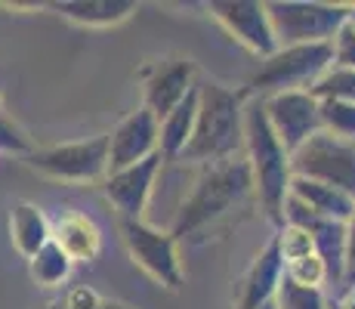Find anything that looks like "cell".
<instances>
[{"mask_svg":"<svg viewBox=\"0 0 355 309\" xmlns=\"http://www.w3.org/2000/svg\"><path fill=\"white\" fill-rule=\"evenodd\" d=\"M155 152H158V118L142 106L108 133V174L124 170Z\"/></svg>","mask_w":355,"mask_h":309,"instance_id":"obj_12","label":"cell"},{"mask_svg":"<svg viewBox=\"0 0 355 309\" xmlns=\"http://www.w3.org/2000/svg\"><path fill=\"white\" fill-rule=\"evenodd\" d=\"M244 106L248 90H229L223 84L198 87V118L192 140L180 161L216 164L244 152Z\"/></svg>","mask_w":355,"mask_h":309,"instance_id":"obj_2","label":"cell"},{"mask_svg":"<svg viewBox=\"0 0 355 309\" xmlns=\"http://www.w3.org/2000/svg\"><path fill=\"white\" fill-rule=\"evenodd\" d=\"M275 306L278 309H327V300L318 287H300L288 276H282L275 291Z\"/></svg>","mask_w":355,"mask_h":309,"instance_id":"obj_23","label":"cell"},{"mask_svg":"<svg viewBox=\"0 0 355 309\" xmlns=\"http://www.w3.org/2000/svg\"><path fill=\"white\" fill-rule=\"evenodd\" d=\"M195 87V65L186 59H173L167 65L155 68V74L146 84V108L155 115L158 121H164L182 99L189 96V90Z\"/></svg>","mask_w":355,"mask_h":309,"instance_id":"obj_13","label":"cell"},{"mask_svg":"<svg viewBox=\"0 0 355 309\" xmlns=\"http://www.w3.org/2000/svg\"><path fill=\"white\" fill-rule=\"evenodd\" d=\"M288 195H293L297 201H303L312 214L324 217V219H337V223H349L355 214V198H349L346 192L334 189V185L315 183V180H303V176H291V189Z\"/></svg>","mask_w":355,"mask_h":309,"instance_id":"obj_15","label":"cell"},{"mask_svg":"<svg viewBox=\"0 0 355 309\" xmlns=\"http://www.w3.org/2000/svg\"><path fill=\"white\" fill-rule=\"evenodd\" d=\"M10 238L25 260H31L46 242H50V219L31 201H19L10 210Z\"/></svg>","mask_w":355,"mask_h":309,"instance_id":"obj_18","label":"cell"},{"mask_svg":"<svg viewBox=\"0 0 355 309\" xmlns=\"http://www.w3.org/2000/svg\"><path fill=\"white\" fill-rule=\"evenodd\" d=\"M272 34L278 47L331 44L337 31L349 22V6L343 3H266Z\"/></svg>","mask_w":355,"mask_h":309,"instance_id":"obj_5","label":"cell"},{"mask_svg":"<svg viewBox=\"0 0 355 309\" xmlns=\"http://www.w3.org/2000/svg\"><path fill=\"white\" fill-rule=\"evenodd\" d=\"M315 99H340L355 106V72L349 68H327V72L318 78V84L309 90Z\"/></svg>","mask_w":355,"mask_h":309,"instance_id":"obj_22","label":"cell"},{"mask_svg":"<svg viewBox=\"0 0 355 309\" xmlns=\"http://www.w3.org/2000/svg\"><path fill=\"white\" fill-rule=\"evenodd\" d=\"M337 309H355V285L346 291V297H343V303H340Z\"/></svg>","mask_w":355,"mask_h":309,"instance_id":"obj_30","label":"cell"},{"mask_svg":"<svg viewBox=\"0 0 355 309\" xmlns=\"http://www.w3.org/2000/svg\"><path fill=\"white\" fill-rule=\"evenodd\" d=\"M346 281H349V285H355V266H352L349 272H346Z\"/></svg>","mask_w":355,"mask_h":309,"instance_id":"obj_31","label":"cell"},{"mask_svg":"<svg viewBox=\"0 0 355 309\" xmlns=\"http://www.w3.org/2000/svg\"><path fill=\"white\" fill-rule=\"evenodd\" d=\"M71 269H74V263L65 257L62 251H59V244H53V242H46L28 260V276L37 281L40 287L62 285V281H68V276H71Z\"/></svg>","mask_w":355,"mask_h":309,"instance_id":"obj_20","label":"cell"},{"mask_svg":"<svg viewBox=\"0 0 355 309\" xmlns=\"http://www.w3.org/2000/svg\"><path fill=\"white\" fill-rule=\"evenodd\" d=\"M278 247V257H282V263H297V260L309 257V253H315V244H312L309 232L306 229H297V226H288L282 223V229H278V235L272 238Z\"/></svg>","mask_w":355,"mask_h":309,"instance_id":"obj_24","label":"cell"},{"mask_svg":"<svg viewBox=\"0 0 355 309\" xmlns=\"http://www.w3.org/2000/svg\"><path fill=\"white\" fill-rule=\"evenodd\" d=\"M254 192V176H250L248 158L235 155L226 161L204 164L201 176L195 180V189L180 204L173 219V238H189L204 232L207 226H216L226 219L238 204H244Z\"/></svg>","mask_w":355,"mask_h":309,"instance_id":"obj_1","label":"cell"},{"mask_svg":"<svg viewBox=\"0 0 355 309\" xmlns=\"http://www.w3.org/2000/svg\"><path fill=\"white\" fill-rule=\"evenodd\" d=\"M161 164H164L161 152H155L124 170H114V174L105 176L102 192L112 201V208L121 214V219H142L148 208V198L155 192V183H158Z\"/></svg>","mask_w":355,"mask_h":309,"instance_id":"obj_10","label":"cell"},{"mask_svg":"<svg viewBox=\"0 0 355 309\" xmlns=\"http://www.w3.org/2000/svg\"><path fill=\"white\" fill-rule=\"evenodd\" d=\"M263 112H266V121H269L272 133L278 136V142L284 146L288 155H293L306 140H312V136L322 130V121H318V99L306 90L266 96Z\"/></svg>","mask_w":355,"mask_h":309,"instance_id":"obj_9","label":"cell"},{"mask_svg":"<svg viewBox=\"0 0 355 309\" xmlns=\"http://www.w3.org/2000/svg\"><path fill=\"white\" fill-rule=\"evenodd\" d=\"M334 65L331 44H300V47H278L257 74L250 78V90L259 93V99L275 93H297L318 84V78Z\"/></svg>","mask_w":355,"mask_h":309,"instance_id":"obj_4","label":"cell"},{"mask_svg":"<svg viewBox=\"0 0 355 309\" xmlns=\"http://www.w3.org/2000/svg\"><path fill=\"white\" fill-rule=\"evenodd\" d=\"M331 50H334V68H349V72H355V28L349 22L331 40Z\"/></svg>","mask_w":355,"mask_h":309,"instance_id":"obj_28","label":"cell"},{"mask_svg":"<svg viewBox=\"0 0 355 309\" xmlns=\"http://www.w3.org/2000/svg\"><path fill=\"white\" fill-rule=\"evenodd\" d=\"M259 309H278V306H275V300H269V303H266V306H259Z\"/></svg>","mask_w":355,"mask_h":309,"instance_id":"obj_33","label":"cell"},{"mask_svg":"<svg viewBox=\"0 0 355 309\" xmlns=\"http://www.w3.org/2000/svg\"><path fill=\"white\" fill-rule=\"evenodd\" d=\"M291 176L315 180L355 198V142L318 130L291 155Z\"/></svg>","mask_w":355,"mask_h":309,"instance_id":"obj_6","label":"cell"},{"mask_svg":"<svg viewBox=\"0 0 355 309\" xmlns=\"http://www.w3.org/2000/svg\"><path fill=\"white\" fill-rule=\"evenodd\" d=\"M282 276H284V263H282V257H278L275 242H269L266 244V251L257 257V263L250 266L238 309H259V306L269 303V300H275V291H278Z\"/></svg>","mask_w":355,"mask_h":309,"instance_id":"obj_16","label":"cell"},{"mask_svg":"<svg viewBox=\"0 0 355 309\" xmlns=\"http://www.w3.org/2000/svg\"><path fill=\"white\" fill-rule=\"evenodd\" d=\"M0 152H10V155H25L28 158L34 149H31V140L16 127L6 115H0Z\"/></svg>","mask_w":355,"mask_h":309,"instance_id":"obj_27","label":"cell"},{"mask_svg":"<svg viewBox=\"0 0 355 309\" xmlns=\"http://www.w3.org/2000/svg\"><path fill=\"white\" fill-rule=\"evenodd\" d=\"M40 309H130V306L127 303H118V300L99 297L93 287H71V291H65L59 300H53V303H44Z\"/></svg>","mask_w":355,"mask_h":309,"instance_id":"obj_25","label":"cell"},{"mask_svg":"<svg viewBox=\"0 0 355 309\" xmlns=\"http://www.w3.org/2000/svg\"><path fill=\"white\" fill-rule=\"evenodd\" d=\"M121 232H124V244L139 269H146L158 285L170 287V291L182 285L180 251H176V238L170 232L146 223V219H121Z\"/></svg>","mask_w":355,"mask_h":309,"instance_id":"obj_8","label":"cell"},{"mask_svg":"<svg viewBox=\"0 0 355 309\" xmlns=\"http://www.w3.org/2000/svg\"><path fill=\"white\" fill-rule=\"evenodd\" d=\"M318 121L322 130L337 140L355 142V106L340 99H318Z\"/></svg>","mask_w":355,"mask_h":309,"instance_id":"obj_21","label":"cell"},{"mask_svg":"<svg viewBox=\"0 0 355 309\" xmlns=\"http://www.w3.org/2000/svg\"><path fill=\"white\" fill-rule=\"evenodd\" d=\"M50 10L78 25H118L130 19L136 3L130 0H59V3H50Z\"/></svg>","mask_w":355,"mask_h":309,"instance_id":"obj_19","label":"cell"},{"mask_svg":"<svg viewBox=\"0 0 355 309\" xmlns=\"http://www.w3.org/2000/svg\"><path fill=\"white\" fill-rule=\"evenodd\" d=\"M349 25L355 28V6H349Z\"/></svg>","mask_w":355,"mask_h":309,"instance_id":"obj_32","label":"cell"},{"mask_svg":"<svg viewBox=\"0 0 355 309\" xmlns=\"http://www.w3.org/2000/svg\"><path fill=\"white\" fill-rule=\"evenodd\" d=\"M244 152H248V167L259 204L275 223H282V204L291 189V155L272 133L263 99L244 106Z\"/></svg>","mask_w":355,"mask_h":309,"instance_id":"obj_3","label":"cell"},{"mask_svg":"<svg viewBox=\"0 0 355 309\" xmlns=\"http://www.w3.org/2000/svg\"><path fill=\"white\" fill-rule=\"evenodd\" d=\"M50 242L59 244L71 263H93L102 251V232L93 217L68 210L56 223H50Z\"/></svg>","mask_w":355,"mask_h":309,"instance_id":"obj_14","label":"cell"},{"mask_svg":"<svg viewBox=\"0 0 355 309\" xmlns=\"http://www.w3.org/2000/svg\"><path fill=\"white\" fill-rule=\"evenodd\" d=\"M210 12L238 44H244L259 59H269L278 50L269 16H266V3H257V0H216V3H210Z\"/></svg>","mask_w":355,"mask_h":309,"instance_id":"obj_11","label":"cell"},{"mask_svg":"<svg viewBox=\"0 0 355 309\" xmlns=\"http://www.w3.org/2000/svg\"><path fill=\"white\" fill-rule=\"evenodd\" d=\"M355 266V214L346 223V272Z\"/></svg>","mask_w":355,"mask_h":309,"instance_id":"obj_29","label":"cell"},{"mask_svg":"<svg viewBox=\"0 0 355 309\" xmlns=\"http://www.w3.org/2000/svg\"><path fill=\"white\" fill-rule=\"evenodd\" d=\"M28 164L37 174L65 183H93L108 176V136H93L80 142H62L50 149H34Z\"/></svg>","mask_w":355,"mask_h":309,"instance_id":"obj_7","label":"cell"},{"mask_svg":"<svg viewBox=\"0 0 355 309\" xmlns=\"http://www.w3.org/2000/svg\"><path fill=\"white\" fill-rule=\"evenodd\" d=\"M284 276L300 287H318V291H322V285L327 281V269H324V263H322L318 253H309V257L284 266Z\"/></svg>","mask_w":355,"mask_h":309,"instance_id":"obj_26","label":"cell"},{"mask_svg":"<svg viewBox=\"0 0 355 309\" xmlns=\"http://www.w3.org/2000/svg\"><path fill=\"white\" fill-rule=\"evenodd\" d=\"M198 118V84L189 90V96L167 115L164 121H158V152L164 161H173L186 152L189 140H192Z\"/></svg>","mask_w":355,"mask_h":309,"instance_id":"obj_17","label":"cell"}]
</instances>
